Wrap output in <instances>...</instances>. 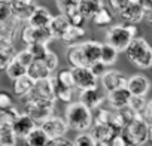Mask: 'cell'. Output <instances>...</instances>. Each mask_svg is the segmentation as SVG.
I'll return each instance as SVG.
<instances>
[{
  "instance_id": "f35d334b",
  "label": "cell",
  "mask_w": 152,
  "mask_h": 146,
  "mask_svg": "<svg viewBox=\"0 0 152 146\" xmlns=\"http://www.w3.org/2000/svg\"><path fill=\"white\" fill-rule=\"evenodd\" d=\"M73 146H96V140L93 139V136L90 133H79L75 137V140L72 142Z\"/></svg>"
},
{
  "instance_id": "f5cc1de1",
  "label": "cell",
  "mask_w": 152,
  "mask_h": 146,
  "mask_svg": "<svg viewBox=\"0 0 152 146\" xmlns=\"http://www.w3.org/2000/svg\"><path fill=\"white\" fill-rule=\"evenodd\" d=\"M148 142L152 143V125H149V128H148Z\"/></svg>"
},
{
  "instance_id": "b9f144b4",
  "label": "cell",
  "mask_w": 152,
  "mask_h": 146,
  "mask_svg": "<svg viewBox=\"0 0 152 146\" xmlns=\"http://www.w3.org/2000/svg\"><path fill=\"white\" fill-rule=\"evenodd\" d=\"M12 8H11V2L6 0H0V21H6L9 18H12Z\"/></svg>"
},
{
  "instance_id": "5bb4252c",
  "label": "cell",
  "mask_w": 152,
  "mask_h": 146,
  "mask_svg": "<svg viewBox=\"0 0 152 146\" xmlns=\"http://www.w3.org/2000/svg\"><path fill=\"white\" fill-rule=\"evenodd\" d=\"M27 97L39 99V100L55 101V96H54V90H52L51 78H49V79H43V81H37V82H34V85H33L31 91L27 94Z\"/></svg>"
},
{
  "instance_id": "ffe728a7",
  "label": "cell",
  "mask_w": 152,
  "mask_h": 146,
  "mask_svg": "<svg viewBox=\"0 0 152 146\" xmlns=\"http://www.w3.org/2000/svg\"><path fill=\"white\" fill-rule=\"evenodd\" d=\"M26 75L33 81H43V79H49L52 76V72H49L46 69V66L43 64V61H33L28 67H27V73Z\"/></svg>"
},
{
  "instance_id": "d4e9b609",
  "label": "cell",
  "mask_w": 152,
  "mask_h": 146,
  "mask_svg": "<svg viewBox=\"0 0 152 146\" xmlns=\"http://www.w3.org/2000/svg\"><path fill=\"white\" fill-rule=\"evenodd\" d=\"M23 140H24V146H46L49 142L46 134L39 127H36L33 131H30Z\"/></svg>"
},
{
  "instance_id": "8992f818",
  "label": "cell",
  "mask_w": 152,
  "mask_h": 146,
  "mask_svg": "<svg viewBox=\"0 0 152 146\" xmlns=\"http://www.w3.org/2000/svg\"><path fill=\"white\" fill-rule=\"evenodd\" d=\"M21 37L27 46L28 45H45L46 46L52 40V36L48 28H34V27H30L28 24L21 28Z\"/></svg>"
},
{
  "instance_id": "836d02e7",
  "label": "cell",
  "mask_w": 152,
  "mask_h": 146,
  "mask_svg": "<svg viewBox=\"0 0 152 146\" xmlns=\"http://www.w3.org/2000/svg\"><path fill=\"white\" fill-rule=\"evenodd\" d=\"M18 115H20V112L15 106H12L9 109H0V128L5 125H11L17 119Z\"/></svg>"
},
{
  "instance_id": "52a82bcc",
  "label": "cell",
  "mask_w": 152,
  "mask_h": 146,
  "mask_svg": "<svg viewBox=\"0 0 152 146\" xmlns=\"http://www.w3.org/2000/svg\"><path fill=\"white\" fill-rule=\"evenodd\" d=\"M39 128L46 134V137L49 140H55V139H63L64 134L67 133V125L64 118H60L57 115H52L51 118H48L46 121H43Z\"/></svg>"
},
{
  "instance_id": "30bf717a",
  "label": "cell",
  "mask_w": 152,
  "mask_h": 146,
  "mask_svg": "<svg viewBox=\"0 0 152 146\" xmlns=\"http://www.w3.org/2000/svg\"><path fill=\"white\" fill-rule=\"evenodd\" d=\"M119 15L122 17V20L127 21V24L137 26L139 23H142L145 20V12H143V8H142V2H139V0H128L127 6L122 9V12Z\"/></svg>"
},
{
  "instance_id": "816d5d0a",
  "label": "cell",
  "mask_w": 152,
  "mask_h": 146,
  "mask_svg": "<svg viewBox=\"0 0 152 146\" xmlns=\"http://www.w3.org/2000/svg\"><path fill=\"white\" fill-rule=\"evenodd\" d=\"M125 28H127V31L131 34L133 39L137 37V34H139V27H137V26H134V24H125Z\"/></svg>"
},
{
  "instance_id": "ab89813d",
  "label": "cell",
  "mask_w": 152,
  "mask_h": 146,
  "mask_svg": "<svg viewBox=\"0 0 152 146\" xmlns=\"http://www.w3.org/2000/svg\"><path fill=\"white\" fill-rule=\"evenodd\" d=\"M42 61H43V64L46 66V69H48L49 72H54V70L58 67V57H57V54L52 52V51H48L46 55H45V58H43Z\"/></svg>"
},
{
  "instance_id": "f6af8a7d",
  "label": "cell",
  "mask_w": 152,
  "mask_h": 146,
  "mask_svg": "<svg viewBox=\"0 0 152 146\" xmlns=\"http://www.w3.org/2000/svg\"><path fill=\"white\" fill-rule=\"evenodd\" d=\"M127 2H128V0H110V2H107V5L112 8V11H113V12L121 14V12H122V9L127 6Z\"/></svg>"
},
{
  "instance_id": "d6a6232c",
  "label": "cell",
  "mask_w": 152,
  "mask_h": 146,
  "mask_svg": "<svg viewBox=\"0 0 152 146\" xmlns=\"http://www.w3.org/2000/svg\"><path fill=\"white\" fill-rule=\"evenodd\" d=\"M17 136L14 134L11 125H5L0 128V146H15Z\"/></svg>"
},
{
  "instance_id": "7402d4cb",
  "label": "cell",
  "mask_w": 152,
  "mask_h": 146,
  "mask_svg": "<svg viewBox=\"0 0 152 146\" xmlns=\"http://www.w3.org/2000/svg\"><path fill=\"white\" fill-rule=\"evenodd\" d=\"M84 36H85V28L84 27L70 26L67 28V31L61 36V40L70 48V46H75V45H79V42L84 39Z\"/></svg>"
},
{
  "instance_id": "e0dca14e",
  "label": "cell",
  "mask_w": 152,
  "mask_h": 146,
  "mask_svg": "<svg viewBox=\"0 0 152 146\" xmlns=\"http://www.w3.org/2000/svg\"><path fill=\"white\" fill-rule=\"evenodd\" d=\"M79 46H81L82 55H84V58H85L87 67L93 66V64L97 63V61H100V52H102V43H100V42L87 40V42L79 43Z\"/></svg>"
},
{
  "instance_id": "2e32d148",
  "label": "cell",
  "mask_w": 152,
  "mask_h": 146,
  "mask_svg": "<svg viewBox=\"0 0 152 146\" xmlns=\"http://www.w3.org/2000/svg\"><path fill=\"white\" fill-rule=\"evenodd\" d=\"M90 134L93 136L96 143H106V145H109L110 140L115 136L121 134V133L118 130H115L110 124H94V128H93V131Z\"/></svg>"
},
{
  "instance_id": "4316f807",
  "label": "cell",
  "mask_w": 152,
  "mask_h": 146,
  "mask_svg": "<svg viewBox=\"0 0 152 146\" xmlns=\"http://www.w3.org/2000/svg\"><path fill=\"white\" fill-rule=\"evenodd\" d=\"M33 85H34V82H33L27 75H26V76H21V78H18V79L14 82V93H15L20 99H23V97H26V96L31 91Z\"/></svg>"
},
{
  "instance_id": "8fae6325",
  "label": "cell",
  "mask_w": 152,
  "mask_h": 146,
  "mask_svg": "<svg viewBox=\"0 0 152 146\" xmlns=\"http://www.w3.org/2000/svg\"><path fill=\"white\" fill-rule=\"evenodd\" d=\"M11 8H12L14 18L18 23H23V21H28L31 14L36 11L37 3L34 0H18V2H11Z\"/></svg>"
},
{
  "instance_id": "7a4b0ae2",
  "label": "cell",
  "mask_w": 152,
  "mask_h": 146,
  "mask_svg": "<svg viewBox=\"0 0 152 146\" xmlns=\"http://www.w3.org/2000/svg\"><path fill=\"white\" fill-rule=\"evenodd\" d=\"M128 61L137 69H149L152 67V46L143 37H136L131 40L130 46L125 51Z\"/></svg>"
},
{
  "instance_id": "60d3db41",
  "label": "cell",
  "mask_w": 152,
  "mask_h": 146,
  "mask_svg": "<svg viewBox=\"0 0 152 146\" xmlns=\"http://www.w3.org/2000/svg\"><path fill=\"white\" fill-rule=\"evenodd\" d=\"M15 60L23 66V67H28L34 60H33V57L30 55V52L27 51V49H23V51H20V52H17V55H15Z\"/></svg>"
},
{
  "instance_id": "ac0fdd59",
  "label": "cell",
  "mask_w": 152,
  "mask_h": 146,
  "mask_svg": "<svg viewBox=\"0 0 152 146\" xmlns=\"http://www.w3.org/2000/svg\"><path fill=\"white\" fill-rule=\"evenodd\" d=\"M51 20H52V15H51L49 9H46L43 6H37L27 23L30 27H34V28H48Z\"/></svg>"
},
{
  "instance_id": "484cf974",
  "label": "cell",
  "mask_w": 152,
  "mask_h": 146,
  "mask_svg": "<svg viewBox=\"0 0 152 146\" xmlns=\"http://www.w3.org/2000/svg\"><path fill=\"white\" fill-rule=\"evenodd\" d=\"M51 84H52V90H54V96L55 100H61L64 103H70L72 97H73V88H67L64 85H61L58 82V79L55 76H51Z\"/></svg>"
},
{
  "instance_id": "1f68e13d",
  "label": "cell",
  "mask_w": 152,
  "mask_h": 146,
  "mask_svg": "<svg viewBox=\"0 0 152 146\" xmlns=\"http://www.w3.org/2000/svg\"><path fill=\"white\" fill-rule=\"evenodd\" d=\"M58 11H60V15L69 18L72 17L75 12H78V5L79 2H70V0H60V2L55 3Z\"/></svg>"
},
{
  "instance_id": "6da1fadb",
  "label": "cell",
  "mask_w": 152,
  "mask_h": 146,
  "mask_svg": "<svg viewBox=\"0 0 152 146\" xmlns=\"http://www.w3.org/2000/svg\"><path fill=\"white\" fill-rule=\"evenodd\" d=\"M64 121L67 128L85 133L93 125V112L85 106H82L79 101L69 103L64 112Z\"/></svg>"
},
{
  "instance_id": "7dc6e473",
  "label": "cell",
  "mask_w": 152,
  "mask_h": 146,
  "mask_svg": "<svg viewBox=\"0 0 152 146\" xmlns=\"http://www.w3.org/2000/svg\"><path fill=\"white\" fill-rule=\"evenodd\" d=\"M142 8L145 12V20H148V23L152 24V0H143Z\"/></svg>"
},
{
  "instance_id": "74e56055",
  "label": "cell",
  "mask_w": 152,
  "mask_h": 146,
  "mask_svg": "<svg viewBox=\"0 0 152 146\" xmlns=\"http://www.w3.org/2000/svg\"><path fill=\"white\" fill-rule=\"evenodd\" d=\"M27 51L30 52V55L33 57L34 61H42L49 49L45 45H28L27 46Z\"/></svg>"
},
{
  "instance_id": "9a60e30c",
  "label": "cell",
  "mask_w": 152,
  "mask_h": 146,
  "mask_svg": "<svg viewBox=\"0 0 152 146\" xmlns=\"http://www.w3.org/2000/svg\"><path fill=\"white\" fill-rule=\"evenodd\" d=\"M36 127H37L36 122H34L30 116H27L26 113H20V115L17 116V119L11 124V128H12L14 134L17 136V139H24V137H26L30 131H33Z\"/></svg>"
},
{
  "instance_id": "cb8c5ba5",
  "label": "cell",
  "mask_w": 152,
  "mask_h": 146,
  "mask_svg": "<svg viewBox=\"0 0 152 146\" xmlns=\"http://www.w3.org/2000/svg\"><path fill=\"white\" fill-rule=\"evenodd\" d=\"M104 6L103 2H94V0H82L78 5L79 14L84 17V20H93V17L97 14V11Z\"/></svg>"
},
{
  "instance_id": "277c9868",
  "label": "cell",
  "mask_w": 152,
  "mask_h": 146,
  "mask_svg": "<svg viewBox=\"0 0 152 146\" xmlns=\"http://www.w3.org/2000/svg\"><path fill=\"white\" fill-rule=\"evenodd\" d=\"M148 128L149 125L143 119L142 115H136V118L124 127L121 136L130 146H143L148 142Z\"/></svg>"
},
{
  "instance_id": "4dcf8cb0",
  "label": "cell",
  "mask_w": 152,
  "mask_h": 146,
  "mask_svg": "<svg viewBox=\"0 0 152 146\" xmlns=\"http://www.w3.org/2000/svg\"><path fill=\"white\" fill-rule=\"evenodd\" d=\"M6 75H8V78L9 79H12V81H17L18 78H21V76H26V73H27V69L26 67H23L15 58L9 63V66L6 67Z\"/></svg>"
},
{
  "instance_id": "8d00e7d4",
  "label": "cell",
  "mask_w": 152,
  "mask_h": 146,
  "mask_svg": "<svg viewBox=\"0 0 152 146\" xmlns=\"http://www.w3.org/2000/svg\"><path fill=\"white\" fill-rule=\"evenodd\" d=\"M58 79V82L67 88H75V81H73V73L70 69H64L61 72H58V75L55 76Z\"/></svg>"
},
{
  "instance_id": "f907efd6",
  "label": "cell",
  "mask_w": 152,
  "mask_h": 146,
  "mask_svg": "<svg viewBox=\"0 0 152 146\" xmlns=\"http://www.w3.org/2000/svg\"><path fill=\"white\" fill-rule=\"evenodd\" d=\"M109 146H130V145L125 142V139H124L121 134H118V136H115V137L110 140Z\"/></svg>"
},
{
  "instance_id": "d6986e66",
  "label": "cell",
  "mask_w": 152,
  "mask_h": 146,
  "mask_svg": "<svg viewBox=\"0 0 152 146\" xmlns=\"http://www.w3.org/2000/svg\"><path fill=\"white\" fill-rule=\"evenodd\" d=\"M130 99H131V94L128 93L127 88H121V90L107 93V101L115 110H121L124 107H128Z\"/></svg>"
},
{
  "instance_id": "7c38bea8",
  "label": "cell",
  "mask_w": 152,
  "mask_h": 146,
  "mask_svg": "<svg viewBox=\"0 0 152 146\" xmlns=\"http://www.w3.org/2000/svg\"><path fill=\"white\" fill-rule=\"evenodd\" d=\"M125 88L134 97H146V94L151 90V81L145 75H133L127 79Z\"/></svg>"
},
{
  "instance_id": "44dd1931",
  "label": "cell",
  "mask_w": 152,
  "mask_h": 146,
  "mask_svg": "<svg viewBox=\"0 0 152 146\" xmlns=\"http://www.w3.org/2000/svg\"><path fill=\"white\" fill-rule=\"evenodd\" d=\"M69 27H70L69 20L63 15H57V17H52V20L48 26V30H49L52 39H61V36L67 31Z\"/></svg>"
},
{
  "instance_id": "3957f363",
  "label": "cell",
  "mask_w": 152,
  "mask_h": 146,
  "mask_svg": "<svg viewBox=\"0 0 152 146\" xmlns=\"http://www.w3.org/2000/svg\"><path fill=\"white\" fill-rule=\"evenodd\" d=\"M23 109L27 116H30L34 122H43L48 118L52 116L54 109H55V101L49 100H39V99H31V97H23L21 99Z\"/></svg>"
},
{
  "instance_id": "db71d44e",
  "label": "cell",
  "mask_w": 152,
  "mask_h": 146,
  "mask_svg": "<svg viewBox=\"0 0 152 146\" xmlns=\"http://www.w3.org/2000/svg\"><path fill=\"white\" fill-rule=\"evenodd\" d=\"M96 146H109V145H106V143H96Z\"/></svg>"
},
{
  "instance_id": "9c48e42d",
  "label": "cell",
  "mask_w": 152,
  "mask_h": 146,
  "mask_svg": "<svg viewBox=\"0 0 152 146\" xmlns=\"http://www.w3.org/2000/svg\"><path fill=\"white\" fill-rule=\"evenodd\" d=\"M127 76L124 73H121L119 70H107L104 75L100 78L102 81V85L103 88L107 91V93H112V91H116V90H121V88H125L127 87Z\"/></svg>"
},
{
  "instance_id": "d590c367",
  "label": "cell",
  "mask_w": 152,
  "mask_h": 146,
  "mask_svg": "<svg viewBox=\"0 0 152 146\" xmlns=\"http://www.w3.org/2000/svg\"><path fill=\"white\" fill-rule=\"evenodd\" d=\"M112 116H113L112 110H109L106 107H99L96 110V115L93 116V119H94L96 124H110Z\"/></svg>"
},
{
  "instance_id": "e575fe53",
  "label": "cell",
  "mask_w": 152,
  "mask_h": 146,
  "mask_svg": "<svg viewBox=\"0 0 152 146\" xmlns=\"http://www.w3.org/2000/svg\"><path fill=\"white\" fill-rule=\"evenodd\" d=\"M146 104H148L146 97H134V96H131L130 103H128V107H130L136 115H143Z\"/></svg>"
},
{
  "instance_id": "681fc988",
  "label": "cell",
  "mask_w": 152,
  "mask_h": 146,
  "mask_svg": "<svg viewBox=\"0 0 152 146\" xmlns=\"http://www.w3.org/2000/svg\"><path fill=\"white\" fill-rule=\"evenodd\" d=\"M46 146H73V145H72V142H70V140H67V139H64V137H63V139L49 140Z\"/></svg>"
},
{
  "instance_id": "f1b7e54d",
  "label": "cell",
  "mask_w": 152,
  "mask_h": 146,
  "mask_svg": "<svg viewBox=\"0 0 152 146\" xmlns=\"http://www.w3.org/2000/svg\"><path fill=\"white\" fill-rule=\"evenodd\" d=\"M116 60H118V52H116L112 46H109V45H106V43H102L100 63H103V64L107 67V66L115 64V63H116Z\"/></svg>"
},
{
  "instance_id": "ba28073f",
  "label": "cell",
  "mask_w": 152,
  "mask_h": 146,
  "mask_svg": "<svg viewBox=\"0 0 152 146\" xmlns=\"http://www.w3.org/2000/svg\"><path fill=\"white\" fill-rule=\"evenodd\" d=\"M72 73H73L75 87L79 91H87V90H93L97 87V78L91 73L90 67L72 69Z\"/></svg>"
},
{
  "instance_id": "c3c4849f",
  "label": "cell",
  "mask_w": 152,
  "mask_h": 146,
  "mask_svg": "<svg viewBox=\"0 0 152 146\" xmlns=\"http://www.w3.org/2000/svg\"><path fill=\"white\" fill-rule=\"evenodd\" d=\"M143 119L146 121V124L148 125H152V100L151 101H148V104H146V107H145V112H143Z\"/></svg>"
},
{
  "instance_id": "bcb514c9",
  "label": "cell",
  "mask_w": 152,
  "mask_h": 146,
  "mask_svg": "<svg viewBox=\"0 0 152 146\" xmlns=\"http://www.w3.org/2000/svg\"><path fill=\"white\" fill-rule=\"evenodd\" d=\"M67 20H69V24L73 26V27H84V21H85V20H84V17L79 14V11L75 12V14H73L72 17H69Z\"/></svg>"
},
{
  "instance_id": "7bdbcfd3",
  "label": "cell",
  "mask_w": 152,
  "mask_h": 146,
  "mask_svg": "<svg viewBox=\"0 0 152 146\" xmlns=\"http://www.w3.org/2000/svg\"><path fill=\"white\" fill-rule=\"evenodd\" d=\"M12 107V97L8 91L0 90V109H9Z\"/></svg>"
},
{
  "instance_id": "4fadbf2b",
  "label": "cell",
  "mask_w": 152,
  "mask_h": 146,
  "mask_svg": "<svg viewBox=\"0 0 152 146\" xmlns=\"http://www.w3.org/2000/svg\"><path fill=\"white\" fill-rule=\"evenodd\" d=\"M104 101V94L99 90V87L87 91H79V103L90 110H97Z\"/></svg>"
},
{
  "instance_id": "603a6c76",
  "label": "cell",
  "mask_w": 152,
  "mask_h": 146,
  "mask_svg": "<svg viewBox=\"0 0 152 146\" xmlns=\"http://www.w3.org/2000/svg\"><path fill=\"white\" fill-rule=\"evenodd\" d=\"M66 58H67V63L72 66V69L87 67V63H85V58L82 55V51H81V46L79 45L70 46L66 51Z\"/></svg>"
},
{
  "instance_id": "f546056e",
  "label": "cell",
  "mask_w": 152,
  "mask_h": 146,
  "mask_svg": "<svg viewBox=\"0 0 152 146\" xmlns=\"http://www.w3.org/2000/svg\"><path fill=\"white\" fill-rule=\"evenodd\" d=\"M93 23L99 27H104V26H110L113 23V15L110 14L109 9H106L104 6H102L97 14L93 17Z\"/></svg>"
},
{
  "instance_id": "5b68a950",
  "label": "cell",
  "mask_w": 152,
  "mask_h": 146,
  "mask_svg": "<svg viewBox=\"0 0 152 146\" xmlns=\"http://www.w3.org/2000/svg\"><path fill=\"white\" fill-rule=\"evenodd\" d=\"M133 37L131 34L127 31L125 26H110L109 30L106 31V40L104 43L112 46L118 54L127 51V48L130 46Z\"/></svg>"
},
{
  "instance_id": "ee69618b",
  "label": "cell",
  "mask_w": 152,
  "mask_h": 146,
  "mask_svg": "<svg viewBox=\"0 0 152 146\" xmlns=\"http://www.w3.org/2000/svg\"><path fill=\"white\" fill-rule=\"evenodd\" d=\"M90 70H91V73L99 79V78H102L104 73L107 72V69H106V66L103 64V63H100V61H97V63H94L93 66H90Z\"/></svg>"
},
{
  "instance_id": "83f0119b",
  "label": "cell",
  "mask_w": 152,
  "mask_h": 146,
  "mask_svg": "<svg viewBox=\"0 0 152 146\" xmlns=\"http://www.w3.org/2000/svg\"><path fill=\"white\" fill-rule=\"evenodd\" d=\"M15 55H17V49H15L14 45H11V46H0V72L6 70V67L15 58Z\"/></svg>"
}]
</instances>
